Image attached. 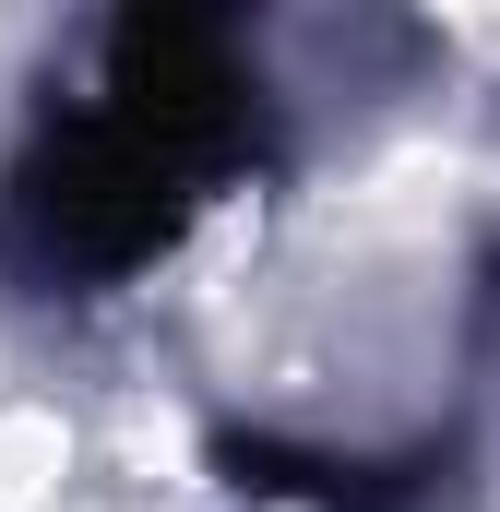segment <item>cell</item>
Here are the masks:
<instances>
[{"mask_svg":"<svg viewBox=\"0 0 500 512\" xmlns=\"http://www.w3.org/2000/svg\"><path fill=\"white\" fill-rule=\"evenodd\" d=\"M477 393H500V239H477Z\"/></svg>","mask_w":500,"mask_h":512,"instance_id":"3","label":"cell"},{"mask_svg":"<svg viewBox=\"0 0 500 512\" xmlns=\"http://www.w3.org/2000/svg\"><path fill=\"white\" fill-rule=\"evenodd\" d=\"M441 60L453 48L405 12L346 24L191 0L96 12L0 143V310L72 322L131 298L155 262L191 251L215 203L310 167L322 96H417Z\"/></svg>","mask_w":500,"mask_h":512,"instance_id":"1","label":"cell"},{"mask_svg":"<svg viewBox=\"0 0 500 512\" xmlns=\"http://www.w3.org/2000/svg\"><path fill=\"white\" fill-rule=\"evenodd\" d=\"M203 465L227 501L262 512H500L489 477V393H465L453 417L405 429V441H298L262 417H203Z\"/></svg>","mask_w":500,"mask_h":512,"instance_id":"2","label":"cell"}]
</instances>
